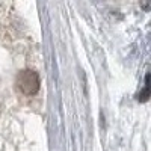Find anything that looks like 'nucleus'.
Listing matches in <instances>:
<instances>
[{"label":"nucleus","instance_id":"nucleus-1","mask_svg":"<svg viewBox=\"0 0 151 151\" xmlns=\"http://www.w3.org/2000/svg\"><path fill=\"white\" fill-rule=\"evenodd\" d=\"M17 86L24 95H35L40 91L41 80L36 71L32 70H23L17 76Z\"/></svg>","mask_w":151,"mask_h":151},{"label":"nucleus","instance_id":"nucleus-2","mask_svg":"<svg viewBox=\"0 0 151 151\" xmlns=\"http://www.w3.org/2000/svg\"><path fill=\"white\" fill-rule=\"evenodd\" d=\"M148 79H150V76H147V85H145V88L141 91V94L137 95V100L139 101H147L148 100V97H150V88H148Z\"/></svg>","mask_w":151,"mask_h":151}]
</instances>
